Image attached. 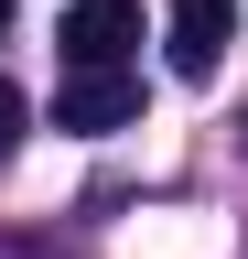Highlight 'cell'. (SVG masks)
Wrapping results in <instances>:
<instances>
[{
    "label": "cell",
    "instance_id": "cell-2",
    "mask_svg": "<svg viewBox=\"0 0 248 259\" xmlns=\"http://www.w3.org/2000/svg\"><path fill=\"white\" fill-rule=\"evenodd\" d=\"M54 44H65V65H119L140 44V0H76Z\"/></svg>",
    "mask_w": 248,
    "mask_h": 259
},
{
    "label": "cell",
    "instance_id": "cell-3",
    "mask_svg": "<svg viewBox=\"0 0 248 259\" xmlns=\"http://www.w3.org/2000/svg\"><path fill=\"white\" fill-rule=\"evenodd\" d=\"M227 32H237V0H173V76H216L227 65Z\"/></svg>",
    "mask_w": 248,
    "mask_h": 259
},
{
    "label": "cell",
    "instance_id": "cell-5",
    "mask_svg": "<svg viewBox=\"0 0 248 259\" xmlns=\"http://www.w3.org/2000/svg\"><path fill=\"white\" fill-rule=\"evenodd\" d=\"M0 32H11V0H0Z\"/></svg>",
    "mask_w": 248,
    "mask_h": 259
},
{
    "label": "cell",
    "instance_id": "cell-1",
    "mask_svg": "<svg viewBox=\"0 0 248 259\" xmlns=\"http://www.w3.org/2000/svg\"><path fill=\"white\" fill-rule=\"evenodd\" d=\"M130 119H140V76H119V65H76L54 97V130H130Z\"/></svg>",
    "mask_w": 248,
    "mask_h": 259
},
{
    "label": "cell",
    "instance_id": "cell-4",
    "mask_svg": "<svg viewBox=\"0 0 248 259\" xmlns=\"http://www.w3.org/2000/svg\"><path fill=\"white\" fill-rule=\"evenodd\" d=\"M22 130H33V108H22V87H0V162L22 151Z\"/></svg>",
    "mask_w": 248,
    "mask_h": 259
}]
</instances>
